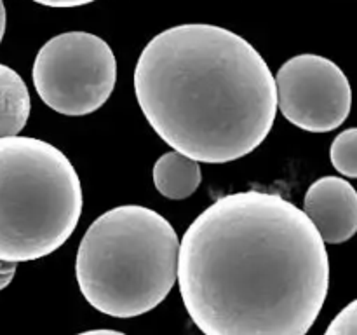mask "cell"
<instances>
[{"label": "cell", "mask_w": 357, "mask_h": 335, "mask_svg": "<svg viewBox=\"0 0 357 335\" xmlns=\"http://www.w3.org/2000/svg\"><path fill=\"white\" fill-rule=\"evenodd\" d=\"M324 335H357V302L352 300L337 314Z\"/></svg>", "instance_id": "8fae6325"}, {"label": "cell", "mask_w": 357, "mask_h": 335, "mask_svg": "<svg viewBox=\"0 0 357 335\" xmlns=\"http://www.w3.org/2000/svg\"><path fill=\"white\" fill-rule=\"evenodd\" d=\"M180 239L160 213L124 204L98 216L80 241L75 276L80 293L112 318L155 309L176 283Z\"/></svg>", "instance_id": "3957f363"}, {"label": "cell", "mask_w": 357, "mask_h": 335, "mask_svg": "<svg viewBox=\"0 0 357 335\" xmlns=\"http://www.w3.org/2000/svg\"><path fill=\"white\" fill-rule=\"evenodd\" d=\"M31 2L47 7H79L91 2H96V0H31Z\"/></svg>", "instance_id": "4fadbf2b"}, {"label": "cell", "mask_w": 357, "mask_h": 335, "mask_svg": "<svg viewBox=\"0 0 357 335\" xmlns=\"http://www.w3.org/2000/svg\"><path fill=\"white\" fill-rule=\"evenodd\" d=\"M135 93L153 131L197 163L225 164L251 154L278 114L264 56L215 24H178L155 35L136 63Z\"/></svg>", "instance_id": "7a4b0ae2"}, {"label": "cell", "mask_w": 357, "mask_h": 335, "mask_svg": "<svg viewBox=\"0 0 357 335\" xmlns=\"http://www.w3.org/2000/svg\"><path fill=\"white\" fill-rule=\"evenodd\" d=\"M14 274H16V264L14 262L0 260V290L10 285Z\"/></svg>", "instance_id": "7c38bea8"}, {"label": "cell", "mask_w": 357, "mask_h": 335, "mask_svg": "<svg viewBox=\"0 0 357 335\" xmlns=\"http://www.w3.org/2000/svg\"><path fill=\"white\" fill-rule=\"evenodd\" d=\"M202 171L197 161L178 152L162 154L153 164V184L167 199H187L197 191Z\"/></svg>", "instance_id": "ba28073f"}, {"label": "cell", "mask_w": 357, "mask_h": 335, "mask_svg": "<svg viewBox=\"0 0 357 335\" xmlns=\"http://www.w3.org/2000/svg\"><path fill=\"white\" fill-rule=\"evenodd\" d=\"M274 80L279 110L303 131H333L351 114L352 91L347 75L324 56H293L282 63Z\"/></svg>", "instance_id": "8992f818"}, {"label": "cell", "mask_w": 357, "mask_h": 335, "mask_svg": "<svg viewBox=\"0 0 357 335\" xmlns=\"http://www.w3.org/2000/svg\"><path fill=\"white\" fill-rule=\"evenodd\" d=\"M30 93L20 73L0 63V138L17 136L30 117Z\"/></svg>", "instance_id": "9c48e42d"}, {"label": "cell", "mask_w": 357, "mask_h": 335, "mask_svg": "<svg viewBox=\"0 0 357 335\" xmlns=\"http://www.w3.org/2000/svg\"><path fill=\"white\" fill-rule=\"evenodd\" d=\"M178 285L204 335H307L330 290L326 244L278 194L216 199L185 230Z\"/></svg>", "instance_id": "6da1fadb"}, {"label": "cell", "mask_w": 357, "mask_h": 335, "mask_svg": "<svg viewBox=\"0 0 357 335\" xmlns=\"http://www.w3.org/2000/svg\"><path fill=\"white\" fill-rule=\"evenodd\" d=\"M77 335H126V334H122V332H117V330H105V328H100V330H87Z\"/></svg>", "instance_id": "5bb4252c"}, {"label": "cell", "mask_w": 357, "mask_h": 335, "mask_svg": "<svg viewBox=\"0 0 357 335\" xmlns=\"http://www.w3.org/2000/svg\"><path fill=\"white\" fill-rule=\"evenodd\" d=\"M303 213L316 227L324 244L345 243L357 230L356 188L344 178H319L307 191Z\"/></svg>", "instance_id": "52a82bcc"}, {"label": "cell", "mask_w": 357, "mask_h": 335, "mask_svg": "<svg viewBox=\"0 0 357 335\" xmlns=\"http://www.w3.org/2000/svg\"><path fill=\"white\" fill-rule=\"evenodd\" d=\"M3 34H6V6H3V0H0V42H2Z\"/></svg>", "instance_id": "9a60e30c"}, {"label": "cell", "mask_w": 357, "mask_h": 335, "mask_svg": "<svg viewBox=\"0 0 357 335\" xmlns=\"http://www.w3.org/2000/svg\"><path fill=\"white\" fill-rule=\"evenodd\" d=\"M82 213L68 157L31 136L0 138V260L30 262L65 244Z\"/></svg>", "instance_id": "277c9868"}, {"label": "cell", "mask_w": 357, "mask_h": 335, "mask_svg": "<svg viewBox=\"0 0 357 335\" xmlns=\"http://www.w3.org/2000/svg\"><path fill=\"white\" fill-rule=\"evenodd\" d=\"M356 143H357V129H345L344 133L337 136L331 143V163L335 170L344 177H357V159H356Z\"/></svg>", "instance_id": "30bf717a"}, {"label": "cell", "mask_w": 357, "mask_h": 335, "mask_svg": "<svg viewBox=\"0 0 357 335\" xmlns=\"http://www.w3.org/2000/svg\"><path fill=\"white\" fill-rule=\"evenodd\" d=\"M31 79L49 108L80 117L107 103L117 80V61L110 45L98 35L66 31L42 45Z\"/></svg>", "instance_id": "5b68a950"}]
</instances>
